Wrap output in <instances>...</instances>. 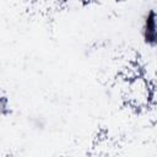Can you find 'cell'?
Wrapping results in <instances>:
<instances>
[{
  "mask_svg": "<svg viewBox=\"0 0 157 157\" xmlns=\"http://www.w3.org/2000/svg\"><path fill=\"white\" fill-rule=\"evenodd\" d=\"M142 37L146 44L157 47V12L152 9L146 13L144 18Z\"/></svg>",
  "mask_w": 157,
  "mask_h": 157,
  "instance_id": "cell-2",
  "label": "cell"
},
{
  "mask_svg": "<svg viewBox=\"0 0 157 157\" xmlns=\"http://www.w3.org/2000/svg\"><path fill=\"white\" fill-rule=\"evenodd\" d=\"M150 103H153L155 105H157V90H152V93H151V102Z\"/></svg>",
  "mask_w": 157,
  "mask_h": 157,
  "instance_id": "cell-3",
  "label": "cell"
},
{
  "mask_svg": "<svg viewBox=\"0 0 157 157\" xmlns=\"http://www.w3.org/2000/svg\"><path fill=\"white\" fill-rule=\"evenodd\" d=\"M151 93L152 90H150L148 83L141 76L130 78L126 82L125 98L134 107L141 108L147 105L151 102Z\"/></svg>",
  "mask_w": 157,
  "mask_h": 157,
  "instance_id": "cell-1",
  "label": "cell"
}]
</instances>
